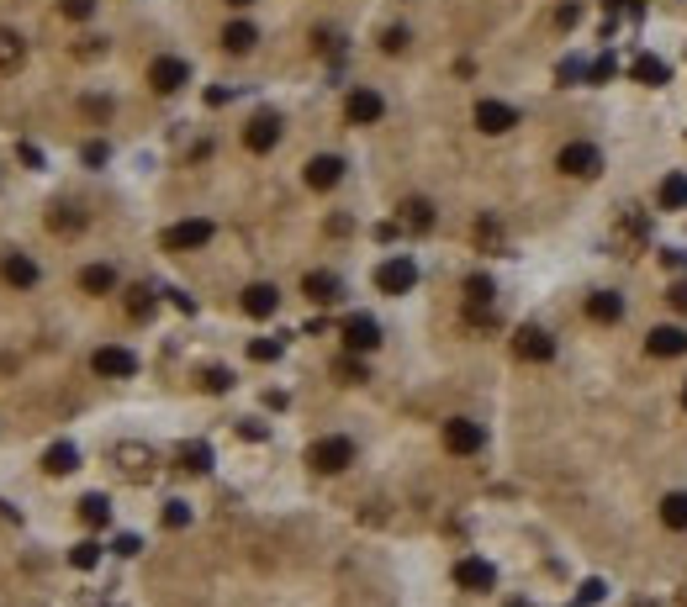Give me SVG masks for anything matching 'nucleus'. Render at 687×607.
I'll return each instance as SVG.
<instances>
[{"label":"nucleus","mask_w":687,"mask_h":607,"mask_svg":"<svg viewBox=\"0 0 687 607\" xmlns=\"http://www.w3.org/2000/svg\"><path fill=\"white\" fill-rule=\"evenodd\" d=\"M116 459H122V470H127V476H148V470H154V454H148L143 443H122V449H116Z\"/></svg>","instance_id":"nucleus-28"},{"label":"nucleus","mask_w":687,"mask_h":607,"mask_svg":"<svg viewBox=\"0 0 687 607\" xmlns=\"http://www.w3.org/2000/svg\"><path fill=\"white\" fill-rule=\"evenodd\" d=\"M281 349H286L281 338H254V343H249V359H259V365H270V359H281Z\"/></svg>","instance_id":"nucleus-34"},{"label":"nucleus","mask_w":687,"mask_h":607,"mask_svg":"<svg viewBox=\"0 0 687 607\" xmlns=\"http://www.w3.org/2000/svg\"><path fill=\"white\" fill-rule=\"evenodd\" d=\"M339 180H344L339 154H318V159H307V185H312V190H334Z\"/></svg>","instance_id":"nucleus-15"},{"label":"nucleus","mask_w":687,"mask_h":607,"mask_svg":"<svg viewBox=\"0 0 687 607\" xmlns=\"http://www.w3.org/2000/svg\"><path fill=\"white\" fill-rule=\"evenodd\" d=\"M556 74H561V85H572L576 74H581V63H576V58H566V63H561V69H556Z\"/></svg>","instance_id":"nucleus-46"},{"label":"nucleus","mask_w":687,"mask_h":607,"mask_svg":"<svg viewBox=\"0 0 687 607\" xmlns=\"http://www.w3.org/2000/svg\"><path fill=\"white\" fill-rule=\"evenodd\" d=\"M476 127L492 132V138H503V132L518 127V111L508 106V101H476Z\"/></svg>","instance_id":"nucleus-11"},{"label":"nucleus","mask_w":687,"mask_h":607,"mask_svg":"<svg viewBox=\"0 0 687 607\" xmlns=\"http://www.w3.org/2000/svg\"><path fill=\"white\" fill-rule=\"evenodd\" d=\"M307 465H312L318 476H339V470L354 465V443L344 439V434H328V439H318L307 449Z\"/></svg>","instance_id":"nucleus-1"},{"label":"nucleus","mask_w":687,"mask_h":607,"mask_svg":"<svg viewBox=\"0 0 687 607\" xmlns=\"http://www.w3.org/2000/svg\"><path fill=\"white\" fill-rule=\"evenodd\" d=\"M21 58H27V43H21V32L0 27V74H16V69H21Z\"/></svg>","instance_id":"nucleus-22"},{"label":"nucleus","mask_w":687,"mask_h":607,"mask_svg":"<svg viewBox=\"0 0 687 607\" xmlns=\"http://www.w3.org/2000/svg\"><path fill=\"white\" fill-rule=\"evenodd\" d=\"M645 349H650L656 359H677V354H687V328H650Z\"/></svg>","instance_id":"nucleus-16"},{"label":"nucleus","mask_w":687,"mask_h":607,"mask_svg":"<svg viewBox=\"0 0 687 607\" xmlns=\"http://www.w3.org/2000/svg\"><path fill=\"white\" fill-rule=\"evenodd\" d=\"M630 74L640 80V85H666V80H672V63H666V58H656V54H640L630 63Z\"/></svg>","instance_id":"nucleus-20"},{"label":"nucleus","mask_w":687,"mask_h":607,"mask_svg":"<svg viewBox=\"0 0 687 607\" xmlns=\"http://www.w3.org/2000/svg\"><path fill=\"white\" fill-rule=\"evenodd\" d=\"M402 227H412V232H428V227H434V201H423V196L402 201Z\"/></svg>","instance_id":"nucleus-23"},{"label":"nucleus","mask_w":687,"mask_h":607,"mask_svg":"<svg viewBox=\"0 0 687 607\" xmlns=\"http://www.w3.org/2000/svg\"><path fill=\"white\" fill-rule=\"evenodd\" d=\"M556 169L572 174V180H592V174H603V154H598L592 143H566L561 159H556Z\"/></svg>","instance_id":"nucleus-5"},{"label":"nucleus","mask_w":687,"mask_h":607,"mask_svg":"<svg viewBox=\"0 0 687 607\" xmlns=\"http://www.w3.org/2000/svg\"><path fill=\"white\" fill-rule=\"evenodd\" d=\"M481 443H487L481 423H471V417H450L445 423V449L450 454H481Z\"/></svg>","instance_id":"nucleus-8"},{"label":"nucleus","mask_w":687,"mask_h":607,"mask_svg":"<svg viewBox=\"0 0 687 607\" xmlns=\"http://www.w3.org/2000/svg\"><path fill=\"white\" fill-rule=\"evenodd\" d=\"M334 370H339V381H344V386H360V381H365V365H360V359H339Z\"/></svg>","instance_id":"nucleus-37"},{"label":"nucleus","mask_w":687,"mask_h":607,"mask_svg":"<svg viewBox=\"0 0 687 607\" xmlns=\"http://www.w3.org/2000/svg\"><path fill=\"white\" fill-rule=\"evenodd\" d=\"M603 597H608V586H603L598 576H592V581H581V603H587V607H592V603H603Z\"/></svg>","instance_id":"nucleus-39"},{"label":"nucleus","mask_w":687,"mask_h":607,"mask_svg":"<svg viewBox=\"0 0 687 607\" xmlns=\"http://www.w3.org/2000/svg\"><path fill=\"white\" fill-rule=\"evenodd\" d=\"M661 523H666V528H677V534L687 528V492H672V497H661Z\"/></svg>","instance_id":"nucleus-30"},{"label":"nucleus","mask_w":687,"mask_h":607,"mask_svg":"<svg viewBox=\"0 0 687 607\" xmlns=\"http://www.w3.org/2000/svg\"><path fill=\"white\" fill-rule=\"evenodd\" d=\"M180 470H191V476H207L212 470V443H180Z\"/></svg>","instance_id":"nucleus-26"},{"label":"nucleus","mask_w":687,"mask_h":607,"mask_svg":"<svg viewBox=\"0 0 687 607\" xmlns=\"http://www.w3.org/2000/svg\"><path fill=\"white\" fill-rule=\"evenodd\" d=\"M148 85H154V90H159V96H174V90H185V85H191V63H185V58H154V63H148Z\"/></svg>","instance_id":"nucleus-7"},{"label":"nucleus","mask_w":687,"mask_h":607,"mask_svg":"<svg viewBox=\"0 0 687 607\" xmlns=\"http://www.w3.org/2000/svg\"><path fill=\"white\" fill-rule=\"evenodd\" d=\"M254 43H259L254 21H233L228 32H223V48H228V54H254Z\"/></svg>","instance_id":"nucleus-27"},{"label":"nucleus","mask_w":687,"mask_h":607,"mask_svg":"<svg viewBox=\"0 0 687 607\" xmlns=\"http://www.w3.org/2000/svg\"><path fill=\"white\" fill-rule=\"evenodd\" d=\"M508 607H529V603H508Z\"/></svg>","instance_id":"nucleus-49"},{"label":"nucleus","mask_w":687,"mask_h":607,"mask_svg":"<svg viewBox=\"0 0 687 607\" xmlns=\"http://www.w3.org/2000/svg\"><path fill=\"white\" fill-rule=\"evenodd\" d=\"M587 317L592 323H619L624 317V296L619 291H592L587 296Z\"/></svg>","instance_id":"nucleus-18"},{"label":"nucleus","mask_w":687,"mask_h":607,"mask_svg":"<svg viewBox=\"0 0 687 607\" xmlns=\"http://www.w3.org/2000/svg\"><path fill=\"white\" fill-rule=\"evenodd\" d=\"M116 554H138L143 544H138V534H116V544H112Z\"/></svg>","instance_id":"nucleus-42"},{"label":"nucleus","mask_w":687,"mask_h":607,"mask_svg":"<svg viewBox=\"0 0 687 607\" xmlns=\"http://www.w3.org/2000/svg\"><path fill=\"white\" fill-rule=\"evenodd\" d=\"M201 386L212 391V396H223V391L233 386V375L223 370V365H212V370H201Z\"/></svg>","instance_id":"nucleus-35"},{"label":"nucleus","mask_w":687,"mask_h":607,"mask_svg":"<svg viewBox=\"0 0 687 607\" xmlns=\"http://www.w3.org/2000/svg\"><path fill=\"white\" fill-rule=\"evenodd\" d=\"M683 407H687V386H683Z\"/></svg>","instance_id":"nucleus-50"},{"label":"nucleus","mask_w":687,"mask_h":607,"mask_svg":"<svg viewBox=\"0 0 687 607\" xmlns=\"http://www.w3.org/2000/svg\"><path fill=\"white\" fill-rule=\"evenodd\" d=\"M666 301H672L677 312H687V280H672V291H666Z\"/></svg>","instance_id":"nucleus-41"},{"label":"nucleus","mask_w":687,"mask_h":607,"mask_svg":"<svg viewBox=\"0 0 687 607\" xmlns=\"http://www.w3.org/2000/svg\"><path fill=\"white\" fill-rule=\"evenodd\" d=\"M656 201H661V212H683L687 207V174H666L661 190H656Z\"/></svg>","instance_id":"nucleus-25"},{"label":"nucleus","mask_w":687,"mask_h":607,"mask_svg":"<svg viewBox=\"0 0 687 607\" xmlns=\"http://www.w3.org/2000/svg\"><path fill=\"white\" fill-rule=\"evenodd\" d=\"M58 11H64L69 21H90V16H96V0H58Z\"/></svg>","instance_id":"nucleus-36"},{"label":"nucleus","mask_w":687,"mask_h":607,"mask_svg":"<svg viewBox=\"0 0 687 607\" xmlns=\"http://www.w3.org/2000/svg\"><path fill=\"white\" fill-rule=\"evenodd\" d=\"M80 291H85V296H106V291H116V270L112 265H85V270H80Z\"/></svg>","instance_id":"nucleus-21"},{"label":"nucleus","mask_w":687,"mask_h":607,"mask_svg":"<svg viewBox=\"0 0 687 607\" xmlns=\"http://www.w3.org/2000/svg\"><path fill=\"white\" fill-rule=\"evenodd\" d=\"M513 354L518 359H529V365H545L550 354H556V338L545 328H534V323H523V328L513 333Z\"/></svg>","instance_id":"nucleus-9"},{"label":"nucleus","mask_w":687,"mask_h":607,"mask_svg":"<svg viewBox=\"0 0 687 607\" xmlns=\"http://www.w3.org/2000/svg\"><path fill=\"white\" fill-rule=\"evenodd\" d=\"M80 518H85L90 528H106V523H112V502L101 497V492H90V497H80Z\"/></svg>","instance_id":"nucleus-29"},{"label":"nucleus","mask_w":687,"mask_h":607,"mask_svg":"<svg viewBox=\"0 0 687 607\" xmlns=\"http://www.w3.org/2000/svg\"><path fill=\"white\" fill-rule=\"evenodd\" d=\"M276 143H281V116L276 111H254L249 127H243V148L249 154H270Z\"/></svg>","instance_id":"nucleus-6"},{"label":"nucleus","mask_w":687,"mask_h":607,"mask_svg":"<svg viewBox=\"0 0 687 607\" xmlns=\"http://www.w3.org/2000/svg\"><path fill=\"white\" fill-rule=\"evenodd\" d=\"M127 312L132 317H154V285H132L127 291Z\"/></svg>","instance_id":"nucleus-32"},{"label":"nucleus","mask_w":687,"mask_h":607,"mask_svg":"<svg viewBox=\"0 0 687 607\" xmlns=\"http://www.w3.org/2000/svg\"><path fill=\"white\" fill-rule=\"evenodd\" d=\"M207 243H212V222L207 217H185L174 227H165V249L170 254H191V249H207Z\"/></svg>","instance_id":"nucleus-3"},{"label":"nucleus","mask_w":687,"mask_h":607,"mask_svg":"<svg viewBox=\"0 0 687 607\" xmlns=\"http://www.w3.org/2000/svg\"><path fill=\"white\" fill-rule=\"evenodd\" d=\"M48 227H54V232H80L85 217H80V207H54V212H48Z\"/></svg>","instance_id":"nucleus-31"},{"label":"nucleus","mask_w":687,"mask_h":607,"mask_svg":"<svg viewBox=\"0 0 687 607\" xmlns=\"http://www.w3.org/2000/svg\"><path fill=\"white\" fill-rule=\"evenodd\" d=\"M90 370H96V375H106V381H127V375H138V354H132V349H122V343H106V349H96V354H90Z\"/></svg>","instance_id":"nucleus-4"},{"label":"nucleus","mask_w":687,"mask_h":607,"mask_svg":"<svg viewBox=\"0 0 687 607\" xmlns=\"http://www.w3.org/2000/svg\"><path fill=\"white\" fill-rule=\"evenodd\" d=\"M96 560H101V544H96V539H85V544L69 550V565H74V570H96Z\"/></svg>","instance_id":"nucleus-33"},{"label":"nucleus","mask_w":687,"mask_h":607,"mask_svg":"<svg viewBox=\"0 0 687 607\" xmlns=\"http://www.w3.org/2000/svg\"><path fill=\"white\" fill-rule=\"evenodd\" d=\"M301 291H307V301H318V307H334L344 296V285L334 270H307V280H301Z\"/></svg>","instance_id":"nucleus-14"},{"label":"nucleus","mask_w":687,"mask_h":607,"mask_svg":"<svg viewBox=\"0 0 687 607\" xmlns=\"http://www.w3.org/2000/svg\"><path fill=\"white\" fill-rule=\"evenodd\" d=\"M243 312H249V317H276V312H281V291L265 285V280L249 285V291H243Z\"/></svg>","instance_id":"nucleus-17"},{"label":"nucleus","mask_w":687,"mask_h":607,"mask_svg":"<svg viewBox=\"0 0 687 607\" xmlns=\"http://www.w3.org/2000/svg\"><path fill=\"white\" fill-rule=\"evenodd\" d=\"M381 111H386V101L376 96V90H349V101H344V116L354 122V127H370V122H381Z\"/></svg>","instance_id":"nucleus-13"},{"label":"nucleus","mask_w":687,"mask_h":607,"mask_svg":"<svg viewBox=\"0 0 687 607\" xmlns=\"http://www.w3.org/2000/svg\"><path fill=\"white\" fill-rule=\"evenodd\" d=\"M381 48H386V54H402V48H407V32H402V27L381 32Z\"/></svg>","instance_id":"nucleus-40"},{"label":"nucleus","mask_w":687,"mask_h":607,"mask_svg":"<svg viewBox=\"0 0 687 607\" xmlns=\"http://www.w3.org/2000/svg\"><path fill=\"white\" fill-rule=\"evenodd\" d=\"M191 523V507L185 502H165V528H185Z\"/></svg>","instance_id":"nucleus-38"},{"label":"nucleus","mask_w":687,"mask_h":607,"mask_svg":"<svg viewBox=\"0 0 687 607\" xmlns=\"http://www.w3.org/2000/svg\"><path fill=\"white\" fill-rule=\"evenodd\" d=\"M412 285H418V265H412L407 254H392V259L376 265V291H381V296H407Z\"/></svg>","instance_id":"nucleus-2"},{"label":"nucleus","mask_w":687,"mask_h":607,"mask_svg":"<svg viewBox=\"0 0 687 607\" xmlns=\"http://www.w3.org/2000/svg\"><path fill=\"white\" fill-rule=\"evenodd\" d=\"M344 343H349L354 354H370V349L381 343V323H376V317H365V312L344 317Z\"/></svg>","instance_id":"nucleus-12"},{"label":"nucleus","mask_w":687,"mask_h":607,"mask_svg":"<svg viewBox=\"0 0 687 607\" xmlns=\"http://www.w3.org/2000/svg\"><path fill=\"white\" fill-rule=\"evenodd\" d=\"M170 301H174V307H180V312H185V317H191V312H196V301H191V296H185V291H170Z\"/></svg>","instance_id":"nucleus-47"},{"label":"nucleus","mask_w":687,"mask_h":607,"mask_svg":"<svg viewBox=\"0 0 687 607\" xmlns=\"http://www.w3.org/2000/svg\"><path fill=\"white\" fill-rule=\"evenodd\" d=\"M556 21H561V27H576V21H581V5H561Z\"/></svg>","instance_id":"nucleus-43"},{"label":"nucleus","mask_w":687,"mask_h":607,"mask_svg":"<svg viewBox=\"0 0 687 607\" xmlns=\"http://www.w3.org/2000/svg\"><path fill=\"white\" fill-rule=\"evenodd\" d=\"M0 275H5V285H16V291H32L38 285V265L27 254H5L0 259Z\"/></svg>","instance_id":"nucleus-19"},{"label":"nucleus","mask_w":687,"mask_h":607,"mask_svg":"<svg viewBox=\"0 0 687 607\" xmlns=\"http://www.w3.org/2000/svg\"><path fill=\"white\" fill-rule=\"evenodd\" d=\"M455 586H465V592H492V586H497L492 560H481V554H465V560H455Z\"/></svg>","instance_id":"nucleus-10"},{"label":"nucleus","mask_w":687,"mask_h":607,"mask_svg":"<svg viewBox=\"0 0 687 607\" xmlns=\"http://www.w3.org/2000/svg\"><path fill=\"white\" fill-rule=\"evenodd\" d=\"M85 164H106V143H85Z\"/></svg>","instance_id":"nucleus-45"},{"label":"nucleus","mask_w":687,"mask_h":607,"mask_svg":"<svg viewBox=\"0 0 687 607\" xmlns=\"http://www.w3.org/2000/svg\"><path fill=\"white\" fill-rule=\"evenodd\" d=\"M608 74H614V58H598V63L587 69V80H608Z\"/></svg>","instance_id":"nucleus-44"},{"label":"nucleus","mask_w":687,"mask_h":607,"mask_svg":"<svg viewBox=\"0 0 687 607\" xmlns=\"http://www.w3.org/2000/svg\"><path fill=\"white\" fill-rule=\"evenodd\" d=\"M43 470H48V476H69V470H80V449H74V443H54V449L43 454Z\"/></svg>","instance_id":"nucleus-24"},{"label":"nucleus","mask_w":687,"mask_h":607,"mask_svg":"<svg viewBox=\"0 0 687 607\" xmlns=\"http://www.w3.org/2000/svg\"><path fill=\"white\" fill-rule=\"evenodd\" d=\"M228 5H254V0H228Z\"/></svg>","instance_id":"nucleus-48"}]
</instances>
